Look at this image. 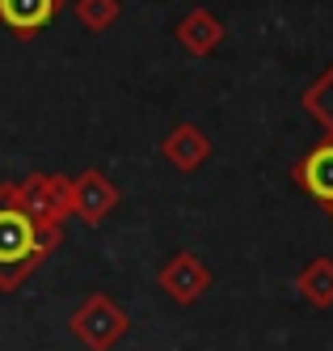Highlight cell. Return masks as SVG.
<instances>
[{"label": "cell", "instance_id": "obj_10", "mask_svg": "<svg viewBox=\"0 0 333 351\" xmlns=\"http://www.w3.org/2000/svg\"><path fill=\"white\" fill-rule=\"evenodd\" d=\"M295 288H299V296L308 300L312 309H333V258H329V254L312 258L308 267L299 271Z\"/></svg>", "mask_w": 333, "mask_h": 351}, {"label": "cell", "instance_id": "obj_8", "mask_svg": "<svg viewBox=\"0 0 333 351\" xmlns=\"http://www.w3.org/2000/svg\"><path fill=\"white\" fill-rule=\"evenodd\" d=\"M161 153H165V161L173 165V169H198L202 161L211 157V140L202 136L194 123H177V128L165 136V144H161Z\"/></svg>", "mask_w": 333, "mask_h": 351}, {"label": "cell", "instance_id": "obj_2", "mask_svg": "<svg viewBox=\"0 0 333 351\" xmlns=\"http://www.w3.org/2000/svg\"><path fill=\"white\" fill-rule=\"evenodd\" d=\"M126 330H131V322H126L122 305L110 300V296H101V292L85 296V305L72 313V335L81 339L89 351H110Z\"/></svg>", "mask_w": 333, "mask_h": 351}, {"label": "cell", "instance_id": "obj_3", "mask_svg": "<svg viewBox=\"0 0 333 351\" xmlns=\"http://www.w3.org/2000/svg\"><path fill=\"white\" fill-rule=\"evenodd\" d=\"M17 199L46 224H59L72 216V182L59 173H30L25 182H17Z\"/></svg>", "mask_w": 333, "mask_h": 351}, {"label": "cell", "instance_id": "obj_11", "mask_svg": "<svg viewBox=\"0 0 333 351\" xmlns=\"http://www.w3.org/2000/svg\"><path fill=\"white\" fill-rule=\"evenodd\" d=\"M299 106L308 110V119L317 123V128H321L325 136H333V64L321 72V77H317L308 89H304Z\"/></svg>", "mask_w": 333, "mask_h": 351}, {"label": "cell", "instance_id": "obj_9", "mask_svg": "<svg viewBox=\"0 0 333 351\" xmlns=\"http://www.w3.org/2000/svg\"><path fill=\"white\" fill-rule=\"evenodd\" d=\"M55 13H59V0H0V26H9L21 38L51 26Z\"/></svg>", "mask_w": 333, "mask_h": 351}, {"label": "cell", "instance_id": "obj_1", "mask_svg": "<svg viewBox=\"0 0 333 351\" xmlns=\"http://www.w3.org/2000/svg\"><path fill=\"white\" fill-rule=\"evenodd\" d=\"M55 245L59 224L38 220L17 199V186H0V292H17Z\"/></svg>", "mask_w": 333, "mask_h": 351}, {"label": "cell", "instance_id": "obj_5", "mask_svg": "<svg viewBox=\"0 0 333 351\" xmlns=\"http://www.w3.org/2000/svg\"><path fill=\"white\" fill-rule=\"evenodd\" d=\"M118 208V186L101 169H85L72 182V216H81L85 224H101Z\"/></svg>", "mask_w": 333, "mask_h": 351}, {"label": "cell", "instance_id": "obj_12", "mask_svg": "<svg viewBox=\"0 0 333 351\" xmlns=\"http://www.w3.org/2000/svg\"><path fill=\"white\" fill-rule=\"evenodd\" d=\"M72 13L81 17L85 30H106V26H114V21H118L122 5H118V0H76Z\"/></svg>", "mask_w": 333, "mask_h": 351}, {"label": "cell", "instance_id": "obj_4", "mask_svg": "<svg viewBox=\"0 0 333 351\" xmlns=\"http://www.w3.org/2000/svg\"><path fill=\"white\" fill-rule=\"evenodd\" d=\"M291 182L308 195V199L325 204L329 224H333V136H325L321 144H312L308 153L291 165Z\"/></svg>", "mask_w": 333, "mask_h": 351}, {"label": "cell", "instance_id": "obj_6", "mask_svg": "<svg viewBox=\"0 0 333 351\" xmlns=\"http://www.w3.org/2000/svg\"><path fill=\"white\" fill-rule=\"evenodd\" d=\"M161 288H165V296L177 300V305H194V300L211 288V271L194 254H173L161 267Z\"/></svg>", "mask_w": 333, "mask_h": 351}, {"label": "cell", "instance_id": "obj_7", "mask_svg": "<svg viewBox=\"0 0 333 351\" xmlns=\"http://www.w3.org/2000/svg\"><path fill=\"white\" fill-rule=\"evenodd\" d=\"M177 43L186 47V56H211L215 47L224 43V21L211 13V9H190L182 21H177Z\"/></svg>", "mask_w": 333, "mask_h": 351}]
</instances>
